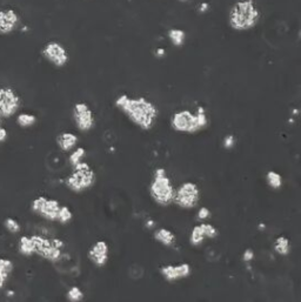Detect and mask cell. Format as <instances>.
<instances>
[{
    "instance_id": "cell-1",
    "label": "cell",
    "mask_w": 301,
    "mask_h": 302,
    "mask_svg": "<svg viewBox=\"0 0 301 302\" xmlns=\"http://www.w3.org/2000/svg\"><path fill=\"white\" fill-rule=\"evenodd\" d=\"M114 106L126 116L132 124L144 131L154 127L159 117V109L145 96L131 98L127 94H119L114 100Z\"/></svg>"
},
{
    "instance_id": "cell-2",
    "label": "cell",
    "mask_w": 301,
    "mask_h": 302,
    "mask_svg": "<svg viewBox=\"0 0 301 302\" xmlns=\"http://www.w3.org/2000/svg\"><path fill=\"white\" fill-rule=\"evenodd\" d=\"M261 13L256 0H238L228 12V24L232 30L246 32L259 24Z\"/></svg>"
},
{
    "instance_id": "cell-3",
    "label": "cell",
    "mask_w": 301,
    "mask_h": 302,
    "mask_svg": "<svg viewBox=\"0 0 301 302\" xmlns=\"http://www.w3.org/2000/svg\"><path fill=\"white\" fill-rule=\"evenodd\" d=\"M209 124L206 111L204 107H198L196 112L188 110H180L172 114L171 127L178 133L194 134L202 131Z\"/></svg>"
},
{
    "instance_id": "cell-4",
    "label": "cell",
    "mask_w": 301,
    "mask_h": 302,
    "mask_svg": "<svg viewBox=\"0 0 301 302\" xmlns=\"http://www.w3.org/2000/svg\"><path fill=\"white\" fill-rule=\"evenodd\" d=\"M148 189L150 197L160 206L167 207L173 204L175 188L165 168H156Z\"/></svg>"
},
{
    "instance_id": "cell-5",
    "label": "cell",
    "mask_w": 301,
    "mask_h": 302,
    "mask_svg": "<svg viewBox=\"0 0 301 302\" xmlns=\"http://www.w3.org/2000/svg\"><path fill=\"white\" fill-rule=\"evenodd\" d=\"M72 173L67 175L65 179V185L71 192L82 193L85 190L91 189L95 185V172L86 161H80L72 167Z\"/></svg>"
},
{
    "instance_id": "cell-6",
    "label": "cell",
    "mask_w": 301,
    "mask_h": 302,
    "mask_svg": "<svg viewBox=\"0 0 301 302\" xmlns=\"http://www.w3.org/2000/svg\"><path fill=\"white\" fill-rule=\"evenodd\" d=\"M31 238L34 244V254L51 262L59 261L63 257V249L65 247L63 240L48 239L39 234L31 235Z\"/></svg>"
},
{
    "instance_id": "cell-7",
    "label": "cell",
    "mask_w": 301,
    "mask_h": 302,
    "mask_svg": "<svg viewBox=\"0 0 301 302\" xmlns=\"http://www.w3.org/2000/svg\"><path fill=\"white\" fill-rule=\"evenodd\" d=\"M200 196H202V192L199 186L195 182L185 181L178 188H175L173 203L182 210H192L198 206Z\"/></svg>"
},
{
    "instance_id": "cell-8",
    "label": "cell",
    "mask_w": 301,
    "mask_h": 302,
    "mask_svg": "<svg viewBox=\"0 0 301 302\" xmlns=\"http://www.w3.org/2000/svg\"><path fill=\"white\" fill-rule=\"evenodd\" d=\"M21 96L11 86H0V116L9 119L19 112L21 107Z\"/></svg>"
},
{
    "instance_id": "cell-9",
    "label": "cell",
    "mask_w": 301,
    "mask_h": 302,
    "mask_svg": "<svg viewBox=\"0 0 301 302\" xmlns=\"http://www.w3.org/2000/svg\"><path fill=\"white\" fill-rule=\"evenodd\" d=\"M62 205L58 200L46 196H37L32 200L31 211L47 221H57Z\"/></svg>"
},
{
    "instance_id": "cell-10",
    "label": "cell",
    "mask_w": 301,
    "mask_h": 302,
    "mask_svg": "<svg viewBox=\"0 0 301 302\" xmlns=\"http://www.w3.org/2000/svg\"><path fill=\"white\" fill-rule=\"evenodd\" d=\"M41 55L45 60H47L49 64H52L57 68L65 67L70 60V55L67 48L62 42L57 40L46 42L41 49Z\"/></svg>"
},
{
    "instance_id": "cell-11",
    "label": "cell",
    "mask_w": 301,
    "mask_h": 302,
    "mask_svg": "<svg viewBox=\"0 0 301 302\" xmlns=\"http://www.w3.org/2000/svg\"><path fill=\"white\" fill-rule=\"evenodd\" d=\"M73 120L77 128L82 133L89 132L95 125L93 111L86 103L75 104L73 107Z\"/></svg>"
},
{
    "instance_id": "cell-12",
    "label": "cell",
    "mask_w": 301,
    "mask_h": 302,
    "mask_svg": "<svg viewBox=\"0 0 301 302\" xmlns=\"http://www.w3.org/2000/svg\"><path fill=\"white\" fill-rule=\"evenodd\" d=\"M159 272L167 282H175L178 280L188 278L192 274V267L189 264L182 262L180 265H165L160 267Z\"/></svg>"
},
{
    "instance_id": "cell-13",
    "label": "cell",
    "mask_w": 301,
    "mask_h": 302,
    "mask_svg": "<svg viewBox=\"0 0 301 302\" xmlns=\"http://www.w3.org/2000/svg\"><path fill=\"white\" fill-rule=\"evenodd\" d=\"M20 16L16 10L7 7L0 9V34H11L19 27Z\"/></svg>"
},
{
    "instance_id": "cell-14",
    "label": "cell",
    "mask_w": 301,
    "mask_h": 302,
    "mask_svg": "<svg viewBox=\"0 0 301 302\" xmlns=\"http://www.w3.org/2000/svg\"><path fill=\"white\" fill-rule=\"evenodd\" d=\"M87 257L89 261L92 262L95 267H104L109 262L110 259V247L109 243L104 240L94 242L88 249Z\"/></svg>"
},
{
    "instance_id": "cell-15",
    "label": "cell",
    "mask_w": 301,
    "mask_h": 302,
    "mask_svg": "<svg viewBox=\"0 0 301 302\" xmlns=\"http://www.w3.org/2000/svg\"><path fill=\"white\" fill-rule=\"evenodd\" d=\"M57 146L59 147L60 150L63 152H71L75 148L78 143V135L72 132H63L57 136L56 139Z\"/></svg>"
},
{
    "instance_id": "cell-16",
    "label": "cell",
    "mask_w": 301,
    "mask_h": 302,
    "mask_svg": "<svg viewBox=\"0 0 301 302\" xmlns=\"http://www.w3.org/2000/svg\"><path fill=\"white\" fill-rule=\"evenodd\" d=\"M153 238L157 242H159L165 247H173L177 242V236L172 231L167 228H159L154 232Z\"/></svg>"
},
{
    "instance_id": "cell-17",
    "label": "cell",
    "mask_w": 301,
    "mask_h": 302,
    "mask_svg": "<svg viewBox=\"0 0 301 302\" xmlns=\"http://www.w3.org/2000/svg\"><path fill=\"white\" fill-rule=\"evenodd\" d=\"M14 269L13 262L7 258H0V289H3L12 275Z\"/></svg>"
},
{
    "instance_id": "cell-18",
    "label": "cell",
    "mask_w": 301,
    "mask_h": 302,
    "mask_svg": "<svg viewBox=\"0 0 301 302\" xmlns=\"http://www.w3.org/2000/svg\"><path fill=\"white\" fill-rule=\"evenodd\" d=\"M18 250L24 257H31L34 254V244L31 235H21L18 241Z\"/></svg>"
},
{
    "instance_id": "cell-19",
    "label": "cell",
    "mask_w": 301,
    "mask_h": 302,
    "mask_svg": "<svg viewBox=\"0 0 301 302\" xmlns=\"http://www.w3.org/2000/svg\"><path fill=\"white\" fill-rule=\"evenodd\" d=\"M274 250L281 257H287L291 251V242L287 236L280 235L274 240Z\"/></svg>"
},
{
    "instance_id": "cell-20",
    "label": "cell",
    "mask_w": 301,
    "mask_h": 302,
    "mask_svg": "<svg viewBox=\"0 0 301 302\" xmlns=\"http://www.w3.org/2000/svg\"><path fill=\"white\" fill-rule=\"evenodd\" d=\"M16 116H17L16 117L17 125L21 128L32 127V126L35 125V122H37V117L32 113L21 112V113H17Z\"/></svg>"
},
{
    "instance_id": "cell-21",
    "label": "cell",
    "mask_w": 301,
    "mask_h": 302,
    "mask_svg": "<svg viewBox=\"0 0 301 302\" xmlns=\"http://www.w3.org/2000/svg\"><path fill=\"white\" fill-rule=\"evenodd\" d=\"M206 240L205 232H204L202 224L196 225L192 228L191 234H189V243L192 246H200Z\"/></svg>"
},
{
    "instance_id": "cell-22",
    "label": "cell",
    "mask_w": 301,
    "mask_h": 302,
    "mask_svg": "<svg viewBox=\"0 0 301 302\" xmlns=\"http://www.w3.org/2000/svg\"><path fill=\"white\" fill-rule=\"evenodd\" d=\"M168 38H170L171 42L174 46L180 47L186 41V32L181 30V28H171V30L168 31Z\"/></svg>"
},
{
    "instance_id": "cell-23",
    "label": "cell",
    "mask_w": 301,
    "mask_h": 302,
    "mask_svg": "<svg viewBox=\"0 0 301 302\" xmlns=\"http://www.w3.org/2000/svg\"><path fill=\"white\" fill-rule=\"evenodd\" d=\"M266 181L268 183V186L273 189H280L282 186V177L278 172L275 171H268L266 174Z\"/></svg>"
},
{
    "instance_id": "cell-24",
    "label": "cell",
    "mask_w": 301,
    "mask_h": 302,
    "mask_svg": "<svg viewBox=\"0 0 301 302\" xmlns=\"http://www.w3.org/2000/svg\"><path fill=\"white\" fill-rule=\"evenodd\" d=\"M4 227L9 233L11 234H19L20 231H21V225L19 224V221L17 220V219L14 218H6L5 221H4Z\"/></svg>"
},
{
    "instance_id": "cell-25",
    "label": "cell",
    "mask_w": 301,
    "mask_h": 302,
    "mask_svg": "<svg viewBox=\"0 0 301 302\" xmlns=\"http://www.w3.org/2000/svg\"><path fill=\"white\" fill-rule=\"evenodd\" d=\"M66 299L71 302H80L85 299V294L78 286H73L67 290Z\"/></svg>"
},
{
    "instance_id": "cell-26",
    "label": "cell",
    "mask_w": 301,
    "mask_h": 302,
    "mask_svg": "<svg viewBox=\"0 0 301 302\" xmlns=\"http://www.w3.org/2000/svg\"><path fill=\"white\" fill-rule=\"evenodd\" d=\"M73 219V213L72 211L70 210V207L67 206H63L60 207L59 210V214H58V219H57V222H59V224L62 225H66L69 224V222Z\"/></svg>"
},
{
    "instance_id": "cell-27",
    "label": "cell",
    "mask_w": 301,
    "mask_h": 302,
    "mask_svg": "<svg viewBox=\"0 0 301 302\" xmlns=\"http://www.w3.org/2000/svg\"><path fill=\"white\" fill-rule=\"evenodd\" d=\"M85 156H86V150H85V148H82V147H78V148L72 149V153H71V156H70L71 166L74 167L75 165L80 163V161H82Z\"/></svg>"
},
{
    "instance_id": "cell-28",
    "label": "cell",
    "mask_w": 301,
    "mask_h": 302,
    "mask_svg": "<svg viewBox=\"0 0 301 302\" xmlns=\"http://www.w3.org/2000/svg\"><path fill=\"white\" fill-rule=\"evenodd\" d=\"M202 226H203L204 232H205L206 239H214V238H217L218 234H219L218 229L216 227H214L213 225L206 224V222H203Z\"/></svg>"
},
{
    "instance_id": "cell-29",
    "label": "cell",
    "mask_w": 301,
    "mask_h": 302,
    "mask_svg": "<svg viewBox=\"0 0 301 302\" xmlns=\"http://www.w3.org/2000/svg\"><path fill=\"white\" fill-rule=\"evenodd\" d=\"M211 218V211L207 207H200L198 211V219L202 221H205Z\"/></svg>"
},
{
    "instance_id": "cell-30",
    "label": "cell",
    "mask_w": 301,
    "mask_h": 302,
    "mask_svg": "<svg viewBox=\"0 0 301 302\" xmlns=\"http://www.w3.org/2000/svg\"><path fill=\"white\" fill-rule=\"evenodd\" d=\"M3 120L4 118L0 116V143L5 142L7 138H9V132H7V129L3 126Z\"/></svg>"
},
{
    "instance_id": "cell-31",
    "label": "cell",
    "mask_w": 301,
    "mask_h": 302,
    "mask_svg": "<svg viewBox=\"0 0 301 302\" xmlns=\"http://www.w3.org/2000/svg\"><path fill=\"white\" fill-rule=\"evenodd\" d=\"M234 145H235V138H234V135H233V134H228V135L225 138V140H224V146H225V148L231 149L232 147L234 146Z\"/></svg>"
},
{
    "instance_id": "cell-32",
    "label": "cell",
    "mask_w": 301,
    "mask_h": 302,
    "mask_svg": "<svg viewBox=\"0 0 301 302\" xmlns=\"http://www.w3.org/2000/svg\"><path fill=\"white\" fill-rule=\"evenodd\" d=\"M254 259V251L250 249V248H248V249H246L245 251H243V255H242V260L245 262H249L252 261Z\"/></svg>"
}]
</instances>
